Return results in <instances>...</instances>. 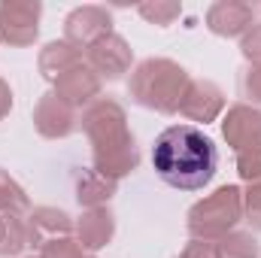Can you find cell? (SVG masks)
<instances>
[{"label":"cell","instance_id":"obj_1","mask_svg":"<svg viewBox=\"0 0 261 258\" xmlns=\"http://www.w3.org/2000/svg\"><path fill=\"white\" fill-rule=\"evenodd\" d=\"M152 170L176 192H200L219 170V149L197 125H170L152 143Z\"/></svg>","mask_w":261,"mask_h":258},{"label":"cell","instance_id":"obj_2","mask_svg":"<svg viewBox=\"0 0 261 258\" xmlns=\"http://www.w3.org/2000/svg\"><path fill=\"white\" fill-rule=\"evenodd\" d=\"M79 128L91 146V164L107 179H125L140 167V149L130 134L128 113L116 97H97L82 110Z\"/></svg>","mask_w":261,"mask_h":258},{"label":"cell","instance_id":"obj_3","mask_svg":"<svg viewBox=\"0 0 261 258\" xmlns=\"http://www.w3.org/2000/svg\"><path fill=\"white\" fill-rule=\"evenodd\" d=\"M192 76L189 70L173 61V58H143L140 64L130 70L128 79V94L130 100L143 110L161 113V116H173L179 113V104L186 97Z\"/></svg>","mask_w":261,"mask_h":258},{"label":"cell","instance_id":"obj_4","mask_svg":"<svg viewBox=\"0 0 261 258\" xmlns=\"http://www.w3.org/2000/svg\"><path fill=\"white\" fill-rule=\"evenodd\" d=\"M243 222V189L240 186H219L213 194L200 197L186 213V228L192 240L216 243L231 234Z\"/></svg>","mask_w":261,"mask_h":258},{"label":"cell","instance_id":"obj_5","mask_svg":"<svg viewBox=\"0 0 261 258\" xmlns=\"http://www.w3.org/2000/svg\"><path fill=\"white\" fill-rule=\"evenodd\" d=\"M222 137L234 152L237 176L243 183L261 179V107L231 104L222 119Z\"/></svg>","mask_w":261,"mask_h":258},{"label":"cell","instance_id":"obj_6","mask_svg":"<svg viewBox=\"0 0 261 258\" xmlns=\"http://www.w3.org/2000/svg\"><path fill=\"white\" fill-rule=\"evenodd\" d=\"M43 3L40 0H3L0 3V40L6 46L24 49L40 37Z\"/></svg>","mask_w":261,"mask_h":258},{"label":"cell","instance_id":"obj_7","mask_svg":"<svg viewBox=\"0 0 261 258\" xmlns=\"http://www.w3.org/2000/svg\"><path fill=\"white\" fill-rule=\"evenodd\" d=\"M107 34H113V12L107 6H97V3H85V6H76L70 9L64 18V40L79 49L82 55L100 43Z\"/></svg>","mask_w":261,"mask_h":258},{"label":"cell","instance_id":"obj_8","mask_svg":"<svg viewBox=\"0 0 261 258\" xmlns=\"http://www.w3.org/2000/svg\"><path fill=\"white\" fill-rule=\"evenodd\" d=\"M34 128L46 140H67L79 131V110L61 100L55 91H46L34 107Z\"/></svg>","mask_w":261,"mask_h":258},{"label":"cell","instance_id":"obj_9","mask_svg":"<svg viewBox=\"0 0 261 258\" xmlns=\"http://www.w3.org/2000/svg\"><path fill=\"white\" fill-rule=\"evenodd\" d=\"M85 64L91 67L100 79L107 82H116L134 67V49L122 34H107L100 43H94L88 52H85Z\"/></svg>","mask_w":261,"mask_h":258},{"label":"cell","instance_id":"obj_10","mask_svg":"<svg viewBox=\"0 0 261 258\" xmlns=\"http://www.w3.org/2000/svg\"><path fill=\"white\" fill-rule=\"evenodd\" d=\"M225 91L213 82V79H192L186 88V97L179 104V116L197 122V125H210L225 113Z\"/></svg>","mask_w":261,"mask_h":258},{"label":"cell","instance_id":"obj_11","mask_svg":"<svg viewBox=\"0 0 261 258\" xmlns=\"http://www.w3.org/2000/svg\"><path fill=\"white\" fill-rule=\"evenodd\" d=\"M203 21L216 37H225V40L243 37L255 24V6L246 0H219L206 9Z\"/></svg>","mask_w":261,"mask_h":258},{"label":"cell","instance_id":"obj_12","mask_svg":"<svg viewBox=\"0 0 261 258\" xmlns=\"http://www.w3.org/2000/svg\"><path fill=\"white\" fill-rule=\"evenodd\" d=\"M100 88H103V79L85 64V61L79 67H73V70H67L64 76H58V79L52 82V91H55L61 100H67L70 107H76V110L91 107V104L100 97Z\"/></svg>","mask_w":261,"mask_h":258},{"label":"cell","instance_id":"obj_13","mask_svg":"<svg viewBox=\"0 0 261 258\" xmlns=\"http://www.w3.org/2000/svg\"><path fill=\"white\" fill-rule=\"evenodd\" d=\"M73 234H76V240H79V246L85 252H100L116 237V213L110 207L82 210V216L73 225Z\"/></svg>","mask_w":261,"mask_h":258},{"label":"cell","instance_id":"obj_14","mask_svg":"<svg viewBox=\"0 0 261 258\" xmlns=\"http://www.w3.org/2000/svg\"><path fill=\"white\" fill-rule=\"evenodd\" d=\"M28 225L34 234V246H40L52 237H70L76 219H70V213H64L61 207H31Z\"/></svg>","mask_w":261,"mask_h":258},{"label":"cell","instance_id":"obj_15","mask_svg":"<svg viewBox=\"0 0 261 258\" xmlns=\"http://www.w3.org/2000/svg\"><path fill=\"white\" fill-rule=\"evenodd\" d=\"M82 61H85V55H82L79 49H73L67 40H52V43H46V46L40 49V55H37L40 76H43L46 82H55L58 76H64L67 70L79 67Z\"/></svg>","mask_w":261,"mask_h":258},{"label":"cell","instance_id":"obj_16","mask_svg":"<svg viewBox=\"0 0 261 258\" xmlns=\"http://www.w3.org/2000/svg\"><path fill=\"white\" fill-rule=\"evenodd\" d=\"M119 194V183L100 176L94 167L91 170H79L76 173V200L82 210H94V207H110V200Z\"/></svg>","mask_w":261,"mask_h":258},{"label":"cell","instance_id":"obj_17","mask_svg":"<svg viewBox=\"0 0 261 258\" xmlns=\"http://www.w3.org/2000/svg\"><path fill=\"white\" fill-rule=\"evenodd\" d=\"M28 246H34L28 216L0 213V258H21Z\"/></svg>","mask_w":261,"mask_h":258},{"label":"cell","instance_id":"obj_18","mask_svg":"<svg viewBox=\"0 0 261 258\" xmlns=\"http://www.w3.org/2000/svg\"><path fill=\"white\" fill-rule=\"evenodd\" d=\"M216 246V258H261V243L252 231H231L222 240L213 243Z\"/></svg>","mask_w":261,"mask_h":258},{"label":"cell","instance_id":"obj_19","mask_svg":"<svg viewBox=\"0 0 261 258\" xmlns=\"http://www.w3.org/2000/svg\"><path fill=\"white\" fill-rule=\"evenodd\" d=\"M0 213H15V216H28L31 213V197H28V192L3 167H0Z\"/></svg>","mask_w":261,"mask_h":258},{"label":"cell","instance_id":"obj_20","mask_svg":"<svg viewBox=\"0 0 261 258\" xmlns=\"http://www.w3.org/2000/svg\"><path fill=\"white\" fill-rule=\"evenodd\" d=\"M137 12H140V18H146L149 24L170 28V24L182 15V3H173V0H149V3H140Z\"/></svg>","mask_w":261,"mask_h":258},{"label":"cell","instance_id":"obj_21","mask_svg":"<svg viewBox=\"0 0 261 258\" xmlns=\"http://www.w3.org/2000/svg\"><path fill=\"white\" fill-rule=\"evenodd\" d=\"M237 88H240L243 104H249V107H261V64H243L240 67Z\"/></svg>","mask_w":261,"mask_h":258},{"label":"cell","instance_id":"obj_22","mask_svg":"<svg viewBox=\"0 0 261 258\" xmlns=\"http://www.w3.org/2000/svg\"><path fill=\"white\" fill-rule=\"evenodd\" d=\"M40 252L37 258H85V249L79 246V240L70 234V237H52L46 243L37 246Z\"/></svg>","mask_w":261,"mask_h":258},{"label":"cell","instance_id":"obj_23","mask_svg":"<svg viewBox=\"0 0 261 258\" xmlns=\"http://www.w3.org/2000/svg\"><path fill=\"white\" fill-rule=\"evenodd\" d=\"M243 222L252 228V234L261 231V179L246 183L243 189Z\"/></svg>","mask_w":261,"mask_h":258},{"label":"cell","instance_id":"obj_24","mask_svg":"<svg viewBox=\"0 0 261 258\" xmlns=\"http://www.w3.org/2000/svg\"><path fill=\"white\" fill-rule=\"evenodd\" d=\"M240 52H243L246 64H261V24H252L240 37Z\"/></svg>","mask_w":261,"mask_h":258},{"label":"cell","instance_id":"obj_25","mask_svg":"<svg viewBox=\"0 0 261 258\" xmlns=\"http://www.w3.org/2000/svg\"><path fill=\"white\" fill-rule=\"evenodd\" d=\"M176 258H216V246L206 240H189Z\"/></svg>","mask_w":261,"mask_h":258},{"label":"cell","instance_id":"obj_26","mask_svg":"<svg viewBox=\"0 0 261 258\" xmlns=\"http://www.w3.org/2000/svg\"><path fill=\"white\" fill-rule=\"evenodd\" d=\"M9 110H12V88H9V82L0 76V122L9 116Z\"/></svg>","mask_w":261,"mask_h":258},{"label":"cell","instance_id":"obj_27","mask_svg":"<svg viewBox=\"0 0 261 258\" xmlns=\"http://www.w3.org/2000/svg\"><path fill=\"white\" fill-rule=\"evenodd\" d=\"M28 258H34V255H28Z\"/></svg>","mask_w":261,"mask_h":258}]
</instances>
